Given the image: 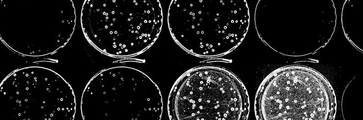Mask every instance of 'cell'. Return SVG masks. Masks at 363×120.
<instances>
[{"label": "cell", "mask_w": 363, "mask_h": 120, "mask_svg": "<svg viewBox=\"0 0 363 120\" xmlns=\"http://www.w3.org/2000/svg\"><path fill=\"white\" fill-rule=\"evenodd\" d=\"M158 0H86L81 26L88 41L116 57L140 54L156 41L163 24Z\"/></svg>", "instance_id": "6da1fadb"}, {"label": "cell", "mask_w": 363, "mask_h": 120, "mask_svg": "<svg viewBox=\"0 0 363 120\" xmlns=\"http://www.w3.org/2000/svg\"><path fill=\"white\" fill-rule=\"evenodd\" d=\"M168 23L175 41L202 57L225 55L245 37L250 13L245 0H173Z\"/></svg>", "instance_id": "7a4b0ae2"}, {"label": "cell", "mask_w": 363, "mask_h": 120, "mask_svg": "<svg viewBox=\"0 0 363 120\" xmlns=\"http://www.w3.org/2000/svg\"><path fill=\"white\" fill-rule=\"evenodd\" d=\"M171 120H246L248 92L228 70L204 65L190 69L176 81L168 103Z\"/></svg>", "instance_id": "3957f363"}, {"label": "cell", "mask_w": 363, "mask_h": 120, "mask_svg": "<svg viewBox=\"0 0 363 120\" xmlns=\"http://www.w3.org/2000/svg\"><path fill=\"white\" fill-rule=\"evenodd\" d=\"M163 100L156 84L130 67L104 69L89 81L81 99L84 120H160Z\"/></svg>", "instance_id": "277c9868"}, {"label": "cell", "mask_w": 363, "mask_h": 120, "mask_svg": "<svg viewBox=\"0 0 363 120\" xmlns=\"http://www.w3.org/2000/svg\"><path fill=\"white\" fill-rule=\"evenodd\" d=\"M335 97L327 80L302 66L281 68L270 74L257 92L254 109L259 120L333 119Z\"/></svg>", "instance_id": "5b68a950"}, {"label": "cell", "mask_w": 363, "mask_h": 120, "mask_svg": "<svg viewBox=\"0 0 363 120\" xmlns=\"http://www.w3.org/2000/svg\"><path fill=\"white\" fill-rule=\"evenodd\" d=\"M1 98L10 117L18 120H73L74 91L49 68L28 66L10 73L0 84Z\"/></svg>", "instance_id": "8992f818"}, {"label": "cell", "mask_w": 363, "mask_h": 120, "mask_svg": "<svg viewBox=\"0 0 363 120\" xmlns=\"http://www.w3.org/2000/svg\"><path fill=\"white\" fill-rule=\"evenodd\" d=\"M23 8L12 10L0 32L7 46L22 55L41 56L53 53L67 43L76 24L72 0Z\"/></svg>", "instance_id": "52a82bcc"}]
</instances>
